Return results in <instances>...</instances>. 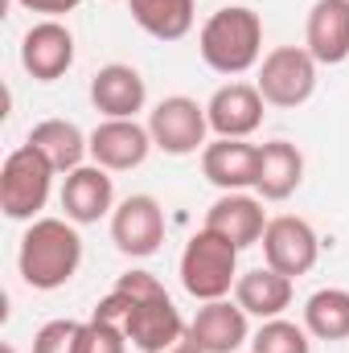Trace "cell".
Listing matches in <instances>:
<instances>
[{
    "label": "cell",
    "instance_id": "13",
    "mask_svg": "<svg viewBox=\"0 0 349 353\" xmlns=\"http://www.w3.org/2000/svg\"><path fill=\"white\" fill-rule=\"evenodd\" d=\"M206 115H210V128L222 140H243L263 123V94L259 87H247V83L218 87L214 99L206 103Z\"/></svg>",
    "mask_w": 349,
    "mask_h": 353
},
{
    "label": "cell",
    "instance_id": "11",
    "mask_svg": "<svg viewBox=\"0 0 349 353\" xmlns=\"http://www.w3.org/2000/svg\"><path fill=\"white\" fill-rule=\"evenodd\" d=\"M148 148H152V132L140 128L136 119H103L90 132V157L107 173H123V169L144 165Z\"/></svg>",
    "mask_w": 349,
    "mask_h": 353
},
{
    "label": "cell",
    "instance_id": "1",
    "mask_svg": "<svg viewBox=\"0 0 349 353\" xmlns=\"http://www.w3.org/2000/svg\"><path fill=\"white\" fill-rule=\"evenodd\" d=\"M115 288L132 296V312L123 321V333L140 353H165L189 333V325L181 321V312L173 308V300H169V292L161 288L157 275L128 271V275H119Z\"/></svg>",
    "mask_w": 349,
    "mask_h": 353
},
{
    "label": "cell",
    "instance_id": "24",
    "mask_svg": "<svg viewBox=\"0 0 349 353\" xmlns=\"http://www.w3.org/2000/svg\"><path fill=\"white\" fill-rule=\"evenodd\" d=\"M251 350L255 353H308V333L300 325L275 316V321H267L259 333H255Z\"/></svg>",
    "mask_w": 349,
    "mask_h": 353
},
{
    "label": "cell",
    "instance_id": "27",
    "mask_svg": "<svg viewBox=\"0 0 349 353\" xmlns=\"http://www.w3.org/2000/svg\"><path fill=\"white\" fill-rule=\"evenodd\" d=\"M21 8H29V12H46V17H62V12H70V8H79L83 0H17Z\"/></svg>",
    "mask_w": 349,
    "mask_h": 353
},
{
    "label": "cell",
    "instance_id": "4",
    "mask_svg": "<svg viewBox=\"0 0 349 353\" xmlns=\"http://www.w3.org/2000/svg\"><path fill=\"white\" fill-rule=\"evenodd\" d=\"M181 283L193 300H222L239 283V247L201 226L181 255Z\"/></svg>",
    "mask_w": 349,
    "mask_h": 353
},
{
    "label": "cell",
    "instance_id": "29",
    "mask_svg": "<svg viewBox=\"0 0 349 353\" xmlns=\"http://www.w3.org/2000/svg\"><path fill=\"white\" fill-rule=\"evenodd\" d=\"M0 353H17V350H12V345H0Z\"/></svg>",
    "mask_w": 349,
    "mask_h": 353
},
{
    "label": "cell",
    "instance_id": "16",
    "mask_svg": "<svg viewBox=\"0 0 349 353\" xmlns=\"http://www.w3.org/2000/svg\"><path fill=\"white\" fill-rule=\"evenodd\" d=\"M206 230L222 234L226 243H235V247L243 251V247L263 243L267 218H263V205L255 197H247V193H226V197H218V201L206 210Z\"/></svg>",
    "mask_w": 349,
    "mask_h": 353
},
{
    "label": "cell",
    "instance_id": "2",
    "mask_svg": "<svg viewBox=\"0 0 349 353\" xmlns=\"http://www.w3.org/2000/svg\"><path fill=\"white\" fill-rule=\"evenodd\" d=\"M83 263V239L62 218H37L21 239V279L37 292H54L74 279Z\"/></svg>",
    "mask_w": 349,
    "mask_h": 353
},
{
    "label": "cell",
    "instance_id": "14",
    "mask_svg": "<svg viewBox=\"0 0 349 353\" xmlns=\"http://www.w3.org/2000/svg\"><path fill=\"white\" fill-rule=\"evenodd\" d=\"M201 173H206L210 185H218L226 193H239V189L255 185V176H259V148L243 144V140H222L218 136L201 152Z\"/></svg>",
    "mask_w": 349,
    "mask_h": 353
},
{
    "label": "cell",
    "instance_id": "18",
    "mask_svg": "<svg viewBox=\"0 0 349 353\" xmlns=\"http://www.w3.org/2000/svg\"><path fill=\"white\" fill-rule=\"evenodd\" d=\"M111 201H115V185H111L107 169L83 165V169L66 173V185H62V210H66L70 222H79V226L99 222V218L111 210Z\"/></svg>",
    "mask_w": 349,
    "mask_h": 353
},
{
    "label": "cell",
    "instance_id": "7",
    "mask_svg": "<svg viewBox=\"0 0 349 353\" xmlns=\"http://www.w3.org/2000/svg\"><path fill=\"white\" fill-rule=\"evenodd\" d=\"M148 132H152V144L169 157H189L206 144V132H210V115L206 107H197L193 99L173 94V99H161L148 115Z\"/></svg>",
    "mask_w": 349,
    "mask_h": 353
},
{
    "label": "cell",
    "instance_id": "6",
    "mask_svg": "<svg viewBox=\"0 0 349 353\" xmlns=\"http://www.w3.org/2000/svg\"><path fill=\"white\" fill-rule=\"evenodd\" d=\"M255 87L271 107H300L317 90V58L304 46H279L263 58Z\"/></svg>",
    "mask_w": 349,
    "mask_h": 353
},
{
    "label": "cell",
    "instance_id": "12",
    "mask_svg": "<svg viewBox=\"0 0 349 353\" xmlns=\"http://www.w3.org/2000/svg\"><path fill=\"white\" fill-rule=\"evenodd\" d=\"M304 50L317 66H341L349 58V0H317L304 29Z\"/></svg>",
    "mask_w": 349,
    "mask_h": 353
},
{
    "label": "cell",
    "instance_id": "15",
    "mask_svg": "<svg viewBox=\"0 0 349 353\" xmlns=\"http://www.w3.org/2000/svg\"><path fill=\"white\" fill-rule=\"evenodd\" d=\"M189 337L206 353H235L247 341V312L239 308V300H206L189 321Z\"/></svg>",
    "mask_w": 349,
    "mask_h": 353
},
{
    "label": "cell",
    "instance_id": "26",
    "mask_svg": "<svg viewBox=\"0 0 349 353\" xmlns=\"http://www.w3.org/2000/svg\"><path fill=\"white\" fill-rule=\"evenodd\" d=\"M74 337H79L74 321H50L33 337V353H74Z\"/></svg>",
    "mask_w": 349,
    "mask_h": 353
},
{
    "label": "cell",
    "instance_id": "20",
    "mask_svg": "<svg viewBox=\"0 0 349 353\" xmlns=\"http://www.w3.org/2000/svg\"><path fill=\"white\" fill-rule=\"evenodd\" d=\"M235 300H239L243 312L263 316V321H275V316L292 304V279L279 275V271H271V267H255V271L239 275Z\"/></svg>",
    "mask_w": 349,
    "mask_h": 353
},
{
    "label": "cell",
    "instance_id": "3",
    "mask_svg": "<svg viewBox=\"0 0 349 353\" xmlns=\"http://www.w3.org/2000/svg\"><path fill=\"white\" fill-rule=\"evenodd\" d=\"M201 62L218 74H247L263 54V17L255 8H218L197 37Z\"/></svg>",
    "mask_w": 349,
    "mask_h": 353
},
{
    "label": "cell",
    "instance_id": "10",
    "mask_svg": "<svg viewBox=\"0 0 349 353\" xmlns=\"http://www.w3.org/2000/svg\"><path fill=\"white\" fill-rule=\"evenodd\" d=\"M21 66L37 83H54L74 66V33L62 21H37L21 41Z\"/></svg>",
    "mask_w": 349,
    "mask_h": 353
},
{
    "label": "cell",
    "instance_id": "9",
    "mask_svg": "<svg viewBox=\"0 0 349 353\" xmlns=\"http://www.w3.org/2000/svg\"><path fill=\"white\" fill-rule=\"evenodd\" d=\"M317 251H321V243H317V234L304 218L283 214V218H271L267 230H263V259H267L271 271H279L288 279L308 275L312 263H317Z\"/></svg>",
    "mask_w": 349,
    "mask_h": 353
},
{
    "label": "cell",
    "instance_id": "21",
    "mask_svg": "<svg viewBox=\"0 0 349 353\" xmlns=\"http://www.w3.org/2000/svg\"><path fill=\"white\" fill-rule=\"evenodd\" d=\"M29 144L46 152V161L58 169V173H74L83 169V157L90 152V140H83V132L66 119H46L29 132Z\"/></svg>",
    "mask_w": 349,
    "mask_h": 353
},
{
    "label": "cell",
    "instance_id": "25",
    "mask_svg": "<svg viewBox=\"0 0 349 353\" xmlns=\"http://www.w3.org/2000/svg\"><path fill=\"white\" fill-rule=\"evenodd\" d=\"M74 353H128V333L119 325H107V321L90 316L87 325H79Z\"/></svg>",
    "mask_w": 349,
    "mask_h": 353
},
{
    "label": "cell",
    "instance_id": "8",
    "mask_svg": "<svg viewBox=\"0 0 349 353\" xmlns=\"http://www.w3.org/2000/svg\"><path fill=\"white\" fill-rule=\"evenodd\" d=\"M111 243L132 259L157 255L161 243H165V210L157 205V197H148V193L128 197L111 214Z\"/></svg>",
    "mask_w": 349,
    "mask_h": 353
},
{
    "label": "cell",
    "instance_id": "17",
    "mask_svg": "<svg viewBox=\"0 0 349 353\" xmlns=\"http://www.w3.org/2000/svg\"><path fill=\"white\" fill-rule=\"evenodd\" d=\"M144 99H148L144 79L132 66H123V62H111V66H103L90 79V103L107 119H136V111L144 107Z\"/></svg>",
    "mask_w": 349,
    "mask_h": 353
},
{
    "label": "cell",
    "instance_id": "19",
    "mask_svg": "<svg viewBox=\"0 0 349 353\" xmlns=\"http://www.w3.org/2000/svg\"><path fill=\"white\" fill-rule=\"evenodd\" d=\"M304 181V157L296 144L288 140H271L259 148V176H255V189H259L267 201H283L300 189Z\"/></svg>",
    "mask_w": 349,
    "mask_h": 353
},
{
    "label": "cell",
    "instance_id": "23",
    "mask_svg": "<svg viewBox=\"0 0 349 353\" xmlns=\"http://www.w3.org/2000/svg\"><path fill=\"white\" fill-rule=\"evenodd\" d=\"M304 329L317 341H346L349 337V292L341 288H321L304 304Z\"/></svg>",
    "mask_w": 349,
    "mask_h": 353
},
{
    "label": "cell",
    "instance_id": "28",
    "mask_svg": "<svg viewBox=\"0 0 349 353\" xmlns=\"http://www.w3.org/2000/svg\"><path fill=\"white\" fill-rule=\"evenodd\" d=\"M165 353H206V350H201V345H197V341H193V337H189V333H185V337H181V341H177L173 350H165Z\"/></svg>",
    "mask_w": 349,
    "mask_h": 353
},
{
    "label": "cell",
    "instance_id": "5",
    "mask_svg": "<svg viewBox=\"0 0 349 353\" xmlns=\"http://www.w3.org/2000/svg\"><path fill=\"white\" fill-rule=\"evenodd\" d=\"M54 173H58V169H54V165L46 161V152L33 148L29 140H25L21 148H12L8 161H4V169H0V210H4V218H12V222L33 218V214L46 205V197H50Z\"/></svg>",
    "mask_w": 349,
    "mask_h": 353
},
{
    "label": "cell",
    "instance_id": "22",
    "mask_svg": "<svg viewBox=\"0 0 349 353\" xmlns=\"http://www.w3.org/2000/svg\"><path fill=\"white\" fill-rule=\"evenodd\" d=\"M132 21L157 37V41H181L193 29V0H128Z\"/></svg>",
    "mask_w": 349,
    "mask_h": 353
}]
</instances>
